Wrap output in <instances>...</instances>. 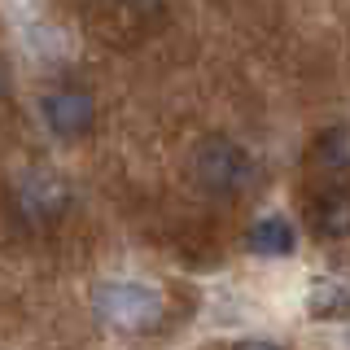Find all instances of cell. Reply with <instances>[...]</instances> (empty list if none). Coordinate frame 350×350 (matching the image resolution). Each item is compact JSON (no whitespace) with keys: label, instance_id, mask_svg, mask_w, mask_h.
Returning a JSON list of instances; mask_svg holds the SVG:
<instances>
[{"label":"cell","instance_id":"1","mask_svg":"<svg viewBox=\"0 0 350 350\" xmlns=\"http://www.w3.org/2000/svg\"><path fill=\"white\" fill-rule=\"evenodd\" d=\"M92 311L96 320L127 328V333H145L158 328L167 315V293L153 280H101L92 289Z\"/></svg>","mask_w":350,"mask_h":350},{"label":"cell","instance_id":"2","mask_svg":"<svg viewBox=\"0 0 350 350\" xmlns=\"http://www.w3.org/2000/svg\"><path fill=\"white\" fill-rule=\"evenodd\" d=\"M193 180L211 197H241L254 184V158L228 136L202 140L193 153Z\"/></svg>","mask_w":350,"mask_h":350},{"label":"cell","instance_id":"3","mask_svg":"<svg viewBox=\"0 0 350 350\" xmlns=\"http://www.w3.org/2000/svg\"><path fill=\"white\" fill-rule=\"evenodd\" d=\"M14 211H18L22 224L49 228L70 211V189H66V180L53 175V171H27L14 184Z\"/></svg>","mask_w":350,"mask_h":350},{"label":"cell","instance_id":"4","mask_svg":"<svg viewBox=\"0 0 350 350\" xmlns=\"http://www.w3.org/2000/svg\"><path fill=\"white\" fill-rule=\"evenodd\" d=\"M40 114H44V123H49V131H53V136H62V140H83L88 131L96 127V101H92V92H88V88H75V83L44 92Z\"/></svg>","mask_w":350,"mask_h":350},{"label":"cell","instance_id":"5","mask_svg":"<svg viewBox=\"0 0 350 350\" xmlns=\"http://www.w3.org/2000/svg\"><path fill=\"white\" fill-rule=\"evenodd\" d=\"M306 315L311 320H346L350 315V289L333 276H315L306 289Z\"/></svg>","mask_w":350,"mask_h":350},{"label":"cell","instance_id":"6","mask_svg":"<svg viewBox=\"0 0 350 350\" xmlns=\"http://www.w3.org/2000/svg\"><path fill=\"white\" fill-rule=\"evenodd\" d=\"M311 224L320 237H350V184H337V189H328L320 202H315L311 211Z\"/></svg>","mask_w":350,"mask_h":350},{"label":"cell","instance_id":"7","mask_svg":"<svg viewBox=\"0 0 350 350\" xmlns=\"http://www.w3.org/2000/svg\"><path fill=\"white\" fill-rule=\"evenodd\" d=\"M245 245L262 258H284V254H293V228L284 224L280 215H262V219L250 224Z\"/></svg>","mask_w":350,"mask_h":350},{"label":"cell","instance_id":"8","mask_svg":"<svg viewBox=\"0 0 350 350\" xmlns=\"http://www.w3.org/2000/svg\"><path fill=\"white\" fill-rule=\"evenodd\" d=\"M315 167L328 175H346L350 171V127H328L315 140Z\"/></svg>","mask_w":350,"mask_h":350},{"label":"cell","instance_id":"9","mask_svg":"<svg viewBox=\"0 0 350 350\" xmlns=\"http://www.w3.org/2000/svg\"><path fill=\"white\" fill-rule=\"evenodd\" d=\"M237 350H284V346H276V342H241Z\"/></svg>","mask_w":350,"mask_h":350},{"label":"cell","instance_id":"10","mask_svg":"<svg viewBox=\"0 0 350 350\" xmlns=\"http://www.w3.org/2000/svg\"><path fill=\"white\" fill-rule=\"evenodd\" d=\"M5 92H9V70L0 66V96H5Z\"/></svg>","mask_w":350,"mask_h":350}]
</instances>
